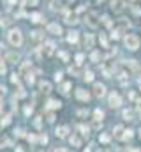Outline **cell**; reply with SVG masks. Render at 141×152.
<instances>
[{"instance_id":"9c48e42d","label":"cell","mask_w":141,"mask_h":152,"mask_svg":"<svg viewBox=\"0 0 141 152\" xmlns=\"http://www.w3.org/2000/svg\"><path fill=\"white\" fill-rule=\"evenodd\" d=\"M60 106H62V103H60V101H55V99H49V101H48V108H49V110H58Z\"/></svg>"},{"instance_id":"6da1fadb","label":"cell","mask_w":141,"mask_h":152,"mask_svg":"<svg viewBox=\"0 0 141 152\" xmlns=\"http://www.w3.org/2000/svg\"><path fill=\"white\" fill-rule=\"evenodd\" d=\"M7 39H9V43H11L13 46H21L23 44V35L21 32H19L18 28H13V30H9V34H7Z\"/></svg>"},{"instance_id":"bcb514c9","label":"cell","mask_w":141,"mask_h":152,"mask_svg":"<svg viewBox=\"0 0 141 152\" xmlns=\"http://www.w3.org/2000/svg\"><path fill=\"white\" fill-rule=\"evenodd\" d=\"M25 113H27V115H30V113H32V108L27 106V108H25Z\"/></svg>"},{"instance_id":"7dc6e473","label":"cell","mask_w":141,"mask_h":152,"mask_svg":"<svg viewBox=\"0 0 141 152\" xmlns=\"http://www.w3.org/2000/svg\"><path fill=\"white\" fill-rule=\"evenodd\" d=\"M28 141H35V136L34 135H28Z\"/></svg>"},{"instance_id":"74e56055","label":"cell","mask_w":141,"mask_h":152,"mask_svg":"<svg viewBox=\"0 0 141 152\" xmlns=\"http://www.w3.org/2000/svg\"><path fill=\"white\" fill-rule=\"evenodd\" d=\"M83 58H85V57H83L81 53H79V55H76V60H78V64H81V62H83Z\"/></svg>"},{"instance_id":"30bf717a","label":"cell","mask_w":141,"mask_h":152,"mask_svg":"<svg viewBox=\"0 0 141 152\" xmlns=\"http://www.w3.org/2000/svg\"><path fill=\"white\" fill-rule=\"evenodd\" d=\"M67 133H69V127H67V126H62V127L57 129V136H60V138H65Z\"/></svg>"},{"instance_id":"7c38bea8","label":"cell","mask_w":141,"mask_h":152,"mask_svg":"<svg viewBox=\"0 0 141 152\" xmlns=\"http://www.w3.org/2000/svg\"><path fill=\"white\" fill-rule=\"evenodd\" d=\"M39 88H41V92H49V90H51V85L48 82H41L39 83Z\"/></svg>"},{"instance_id":"1f68e13d","label":"cell","mask_w":141,"mask_h":152,"mask_svg":"<svg viewBox=\"0 0 141 152\" xmlns=\"http://www.w3.org/2000/svg\"><path fill=\"white\" fill-rule=\"evenodd\" d=\"M79 131H81V135L88 136V127H85V126H79Z\"/></svg>"},{"instance_id":"52a82bcc","label":"cell","mask_w":141,"mask_h":152,"mask_svg":"<svg viewBox=\"0 0 141 152\" xmlns=\"http://www.w3.org/2000/svg\"><path fill=\"white\" fill-rule=\"evenodd\" d=\"M94 92H95V96H104V92H106V87L102 85V83H95L94 85Z\"/></svg>"},{"instance_id":"9a60e30c","label":"cell","mask_w":141,"mask_h":152,"mask_svg":"<svg viewBox=\"0 0 141 152\" xmlns=\"http://www.w3.org/2000/svg\"><path fill=\"white\" fill-rule=\"evenodd\" d=\"M111 9H113V11H122V2H120V0H113V2H111Z\"/></svg>"},{"instance_id":"cb8c5ba5","label":"cell","mask_w":141,"mask_h":152,"mask_svg":"<svg viewBox=\"0 0 141 152\" xmlns=\"http://www.w3.org/2000/svg\"><path fill=\"white\" fill-rule=\"evenodd\" d=\"M94 115H95L97 120H100V119L104 117V111H102V110H95V113H94Z\"/></svg>"},{"instance_id":"8fae6325","label":"cell","mask_w":141,"mask_h":152,"mask_svg":"<svg viewBox=\"0 0 141 152\" xmlns=\"http://www.w3.org/2000/svg\"><path fill=\"white\" fill-rule=\"evenodd\" d=\"M53 48H55V44H53V43H46V46L43 48V52H44V53L49 57V55L53 53Z\"/></svg>"},{"instance_id":"5b68a950","label":"cell","mask_w":141,"mask_h":152,"mask_svg":"<svg viewBox=\"0 0 141 152\" xmlns=\"http://www.w3.org/2000/svg\"><path fill=\"white\" fill-rule=\"evenodd\" d=\"M48 32L55 34V35H60V34H62V27H60L58 23H49L48 25Z\"/></svg>"},{"instance_id":"db71d44e","label":"cell","mask_w":141,"mask_h":152,"mask_svg":"<svg viewBox=\"0 0 141 152\" xmlns=\"http://www.w3.org/2000/svg\"><path fill=\"white\" fill-rule=\"evenodd\" d=\"M69 2H72V0H69Z\"/></svg>"},{"instance_id":"f6af8a7d","label":"cell","mask_w":141,"mask_h":152,"mask_svg":"<svg viewBox=\"0 0 141 152\" xmlns=\"http://www.w3.org/2000/svg\"><path fill=\"white\" fill-rule=\"evenodd\" d=\"M4 73H5V66L0 64V74H4Z\"/></svg>"},{"instance_id":"e575fe53","label":"cell","mask_w":141,"mask_h":152,"mask_svg":"<svg viewBox=\"0 0 141 152\" xmlns=\"http://www.w3.org/2000/svg\"><path fill=\"white\" fill-rule=\"evenodd\" d=\"M100 58V53H97V52H94L92 53V60H94V62H97V60Z\"/></svg>"},{"instance_id":"277c9868","label":"cell","mask_w":141,"mask_h":152,"mask_svg":"<svg viewBox=\"0 0 141 152\" xmlns=\"http://www.w3.org/2000/svg\"><path fill=\"white\" fill-rule=\"evenodd\" d=\"M122 104V99H120V96L118 94H109V106H113V108H116V106H120Z\"/></svg>"},{"instance_id":"d590c367","label":"cell","mask_w":141,"mask_h":152,"mask_svg":"<svg viewBox=\"0 0 141 152\" xmlns=\"http://www.w3.org/2000/svg\"><path fill=\"white\" fill-rule=\"evenodd\" d=\"M16 97H19V99H21V97H25V92H23V88H19V90H18Z\"/></svg>"},{"instance_id":"d6a6232c","label":"cell","mask_w":141,"mask_h":152,"mask_svg":"<svg viewBox=\"0 0 141 152\" xmlns=\"http://www.w3.org/2000/svg\"><path fill=\"white\" fill-rule=\"evenodd\" d=\"M100 141H102V143H108V141H109V135H100Z\"/></svg>"},{"instance_id":"484cf974","label":"cell","mask_w":141,"mask_h":152,"mask_svg":"<svg viewBox=\"0 0 141 152\" xmlns=\"http://www.w3.org/2000/svg\"><path fill=\"white\" fill-rule=\"evenodd\" d=\"M83 78L86 80V82H94V74L90 73V71H88V73H85V76H83Z\"/></svg>"},{"instance_id":"f5cc1de1","label":"cell","mask_w":141,"mask_h":152,"mask_svg":"<svg viewBox=\"0 0 141 152\" xmlns=\"http://www.w3.org/2000/svg\"><path fill=\"white\" fill-rule=\"evenodd\" d=\"M97 2H102V0H97Z\"/></svg>"},{"instance_id":"4316f807","label":"cell","mask_w":141,"mask_h":152,"mask_svg":"<svg viewBox=\"0 0 141 152\" xmlns=\"http://www.w3.org/2000/svg\"><path fill=\"white\" fill-rule=\"evenodd\" d=\"M102 23L106 27H111V19H109V16H102Z\"/></svg>"},{"instance_id":"7bdbcfd3","label":"cell","mask_w":141,"mask_h":152,"mask_svg":"<svg viewBox=\"0 0 141 152\" xmlns=\"http://www.w3.org/2000/svg\"><path fill=\"white\" fill-rule=\"evenodd\" d=\"M55 80H57V82H60V80H62V73H57L55 74Z\"/></svg>"},{"instance_id":"83f0119b","label":"cell","mask_w":141,"mask_h":152,"mask_svg":"<svg viewBox=\"0 0 141 152\" xmlns=\"http://www.w3.org/2000/svg\"><path fill=\"white\" fill-rule=\"evenodd\" d=\"M124 117H125L127 120H132V111H129V110H125V111H124Z\"/></svg>"},{"instance_id":"8992f818","label":"cell","mask_w":141,"mask_h":152,"mask_svg":"<svg viewBox=\"0 0 141 152\" xmlns=\"http://www.w3.org/2000/svg\"><path fill=\"white\" fill-rule=\"evenodd\" d=\"M76 97L81 99V101H88V99H90V94L86 92V90H83V88H78V90H76Z\"/></svg>"},{"instance_id":"ba28073f","label":"cell","mask_w":141,"mask_h":152,"mask_svg":"<svg viewBox=\"0 0 141 152\" xmlns=\"http://www.w3.org/2000/svg\"><path fill=\"white\" fill-rule=\"evenodd\" d=\"M5 60H7V62L16 64V62H19V55H18V53H7V55H5Z\"/></svg>"},{"instance_id":"b9f144b4","label":"cell","mask_w":141,"mask_h":152,"mask_svg":"<svg viewBox=\"0 0 141 152\" xmlns=\"http://www.w3.org/2000/svg\"><path fill=\"white\" fill-rule=\"evenodd\" d=\"M53 120H55V115L49 113V115H48V122H53Z\"/></svg>"},{"instance_id":"e0dca14e","label":"cell","mask_w":141,"mask_h":152,"mask_svg":"<svg viewBox=\"0 0 141 152\" xmlns=\"http://www.w3.org/2000/svg\"><path fill=\"white\" fill-rule=\"evenodd\" d=\"M13 23V19L9 18V16H5V18H0V27H7V25H11Z\"/></svg>"},{"instance_id":"d4e9b609","label":"cell","mask_w":141,"mask_h":152,"mask_svg":"<svg viewBox=\"0 0 141 152\" xmlns=\"http://www.w3.org/2000/svg\"><path fill=\"white\" fill-rule=\"evenodd\" d=\"M100 43H102L104 48H108V37H106V34H100Z\"/></svg>"},{"instance_id":"f907efd6","label":"cell","mask_w":141,"mask_h":152,"mask_svg":"<svg viewBox=\"0 0 141 152\" xmlns=\"http://www.w3.org/2000/svg\"><path fill=\"white\" fill-rule=\"evenodd\" d=\"M125 2H129V4H130V2H134V0H125Z\"/></svg>"},{"instance_id":"5bb4252c","label":"cell","mask_w":141,"mask_h":152,"mask_svg":"<svg viewBox=\"0 0 141 152\" xmlns=\"http://www.w3.org/2000/svg\"><path fill=\"white\" fill-rule=\"evenodd\" d=\"M85 46H86V48H92V46H94V37L90 35V34L85 35Z\"/></svg>"},{"instance_id":"ab89813d","label":"cell","mask_w":141,"mask_h":152,"mask_svg":"<svg viewBox=\"0 0 141 152\" xmlns=\"http://www.w3.org/2000/svg\"><path fill=\"white\" fill-rule=\"evenodd\" d=\"M7 143H9V141H7L5 138H2V140H0V149H2L4 145H7Z\"/></svg>"},{"instance_id":"c3c4849f","label":"cell","mask_w":141,"mask_h":152,"mask_svg":"<svg viewBox=\"0 0 141 152\" xmlns=\"http://www.w3.org/2000/svg\"><path fill=\"white\" fill-rule=\"evenodd\" d=\"M53 152H65L64 149H57V150H53Z\"/></svg>"},{"instance_id":"4dcf8cb0","label":"cell","mask_w":141,"mask_h":152,"mask_svg":"<svg viewBox=\"0 0 141 152\" xmlns=\"http://www.w3.org/2000/svg\"><path fill=\"white\" fill-rule=\"evenodd\" d=\"M32 37H34L35 41H37V39H41L43 35H41V32H39V30H35V32H32Z\"/></svg>"},{"instance_id":"7402d4cb","label":"cell","mask_w":141,"mask_h":152,"mask_svg":"<svg viewBox=\"0 0 141 152\" xmlns=\"http://www.w3.org/2000/svg\"><path fill=\"white\" fill-rule=\"evenodd\" d=\"M69 88H70V83L67 82V83H64V85H62V88H60V92H62V94H69Z\"/></svg>"},{"instance_id":"f35d334b","label":"cell","mask_w":141,"mask_h":152,"mask_svg":"<svg viewBox=\"0 0 141 152\" xmlns=\"http://www.w3.org/2000/svg\"><path fill=\"white\" fill-rule=\"evenodd\" d=\"M118 35H120L118 30H113V32H111V37H113V39H118Z\"/></svg>"},{"instance_id":"3957f363","label":"cell","mask_w":141,"mask_h":152,"mask_svg":"<svg viewBox=\"0 0 141 152\" xmlns=\"http://www.w3.org/2000/svg\"><path fill=\"white\" fill-rule=\"evenodd\" d=\"M86 25H88L90 28H97V27H99L97 14H95V13H88V14H86Z\"/></svg>"},{"instance_id":"ffe728a7","label":"cell","mask_w":141,"mask_h":152,"mask_svg":"<svg viewBox=\"0 0 141 152\" xmlns=\"http://www.w3.org/2000/svg\"><path fill=\"white\" fill-rule=\"evenodd\" d=\"M65 21H67L69 25H72V23H78V19H76V16H72V14H67V16H65Z\"/></svg>"},{"instance_id":"816d5d0a","label":"cell","mask_w":141,"mask_h":152,"mask_svg":"<svg viewBox=\"0 0 141 152\" xmlns=\"http://www.w3.org/2000/svg\"><path fill=\"white\" fill-rule=\"evenodd\" d=\"M139 136H141V129H139Z\"/></svg>"},{"instance_id":"60d3db41","label":"cell","mask_w":141,"mask_h":152,"mask_svg":"<svg viewBox=\"0 0 141 152\" xmlns=\"http://www.w3.org/2000/svg\"><path fill=\"white\" fill-rule=\"evenodd\" d=\"M58 55H60V57H62V58H64V60H67V58H69V57H67V53H65V52H60V53H58Z\"/></svg>"},{"instance_id":"8d00e7d4","label":"cell","mask_w":141,"mask_h":152,"mask_svg":"<svg viewBox=\"0 0 141 152\" xmlns=\"http://www.w3.org/2000/svg\"><path fill=\"white\" fill-rule=\"evenodd\" d=\"M14 135H16V136H25L23 129H16V131H14Z\"/></svg>"},{"instance_id":"4fadbf2b","label":"cell","mask_w":141,"mask_h":152,"mask_svg":"<svg viewBox=\"0 0 141 152\" xmlns=\"http://www.w3.org/2000/svg\"><path fill=\"white\" fill-rule=\"evenodd\" d=\"M30 19H32L34 23H41V21H43V14L34 13V14H30Z\"/></svg>"},{"instance_id":"603a6c76","label":"cell","mask_w":141,"mask_h":152,"mask_svg":"<svg viewBox=\"0 0 141 152\" xmlns=\"http://www.w3.org/2000/svg\"><path fill=\"white\" fill-rule=\"evenodd\" d=\"M127 66H129L130 69H132V71H138V64H136V60H129Z\"/></svg>"},{"instance_id":"ee69618b","label":"cell","mask_w":141,"mask_h":152,"mask_svg":"<svg viewBox=\"0 0 141 152\" xmlns=\"http://www.w3.org/2000/svg\"><path fill=\"white\" fill-rule=\"evenodd\" d=\"M4 94H5V88L0 85V97H4Z\"/></svg>"},{"instance_id":"2e32d148","label":"cell","mask_w":141,"mask_h":152,"mask_svg":"<svg viewBox=\"0 0 141 152\" xmlns=\"http://www.w3.org/2000/svg\"><path fill=\"white\" fill-rule=\"evenodd\" d=\"M124 133H125V131H124L122 126H116V127H115V136H116V138H124Z\"/></svg>"},{"instance_id":"f546056e","label":"cell","mask_w":141,"mask_h":152,"mask_svg":"<svg viewBox=\"0 0 141 152\" xmlns=\"http://www.w3.org/2000/svg\"><path fill=\"white\" fill-rule=\"evenodd\" d=\"M25 5L34 7V5H37V0H25Z\"/></svg>"},{"instance_id":"836d02e7","label":"cell","mask_w":141,"mask_h":152,"mask_svg":"<svg viewBox=\"0 0 141 152\" xmlns=\"http://www.w3.org/2000/svg\"><path fill=\"white\" fill-rule=\"evenodd\" d=\"M11 82H13V83H19V76H18L16 73H14V74L11 76Z\"/></svg>"},{"instance_id":"d6986e66","label":"cell","mask_w":141,"mask_h":152,"mask_svg":"<svg viewBox=\"0 0 141 152\" xmlns=\"http://www.w3.org/2000/svg\"><path fill=\"white\" fill-rule=\"evenodd\" d=\"M67 41H69V43H76V41H78V32H69Z\"/></svg>"},{"instance_id":"44dd1931","label":"cell","mask_w":141,"mask_h":152,"mask_svg":"<svg viewBox=\"0 0 141 152\" xmlns=\"http://www.w3.org/2000/svg\"><path fill=\"white\" fill-rule=\"evenodd\" d=\"M9 122H11V115H5L4 120H0V126H2V127L4 126H9Z\"/></svg>"},{"instance_id":"f1b7e54d","label":"cell","mask_w":141,"mask_h":152,"mask_svg":"<svg viewBox=\"0 0 141 152\" xmlns=\"http://www.w3.org/2000/svg\"><path fill=\"white\" fill-rule=\"evenodd\" d=\"M130 138H132V131H125V133H124V140H130Z\"/></svg>"},{"instance_id":"ac0fdd59","label":"cell","mask_w":141,"mask_h":152,"mask_svg":"<svg viewBox=\"0 0 141 152\" xmlns=\"http://www.w3.org/2000/svg\"><path fill=\"white\" fill-rule=\"evenodd\" d=\"M69 141H70V145H74V147H79V145H81V140H79L78 136H70Z\"/></svg>"},{"instance_id":"681fc988","label":"cell","mask_w":141,"mask_h":152,"mask_svg":"<svg viewBox=\"0 0 141 152\" xmlns=\"http://www.w3.org/2000/svg\"><path fill=\"white\" fill-rule=\"evenodd\" d=\"M16 152H23V149H19V147H18V149H16Z\"/></svg>"},{"instance_id":"7a4b0ae2","label":"cell","mask_w":141,"mask_h":152,"mask_svg":"<svg viewBox=\"0 0 141 152\" xmlns=\"http://www.w3.org/2000/svg\"><path fill=\"white\" fill-rule=\"evenodd\" d=\"M125 46L129 48V50H138L139 48V37L138 35H134V34H127L125 35Z\"/></svg>"}]
</instances>
